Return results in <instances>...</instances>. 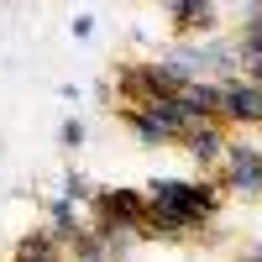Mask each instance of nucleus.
I'll return each mask as SVG.
<instances>
[{
  "mask_svg": "<svg viewBox=\"0 0 262 262\" xmlns=\"http://www.w3.org/2000/svg\"><path fill=\"white\" fill-rule=\"evenodd\" d=\"M226 163H231V189L236 194H262V152L226 142Z\"/></svg>",
  "mask_w": 262,
  "mask_h": 262,
  "instance_id": "obj_1",
  "label": "nucleus"
},
{
  "mask_svg": "<svg viewBox=\"0 0 262 262\" xmlns=\"http://www.w3.org/2000/svg\"><path fill=\"white\" fill-rule=\"evenodd\" d=\"M179 105L189 121H215L226 105V84H184L179 90Z\"/></svg>",
  "mask_w": 262,
  "mask_h": 262,
  "instance_id": "obj_2",
  "label": "nucleus"
},
{
  "mask_svg": "<svg viewBox=\"0 0 262 262\" xmlns=\"http://www.w3.org/2000/svg\"><path fill=\"white\" fill-rule=\"evenodd\" d=\"M221 111L231 121H262V84H252V79L226 84V105H221Z\"/></svg>",
  "mask_w": 262,
  "mask_h": 262,
  "instance_id": "obj_3",
  "label": "nucleus"
},
{
  "mask_svg": "<svg viewBox=\"0 0 262 262\" xmlns=\"http://www.w3.org/2000/svg\"><path fill=\"white\" fill-rule=\"evenodd\" d=\"M184 142H189V152H194L200 163L226 158V137H221V126H215V121H194V126L184 131Z\"/></svg>",
  "mask_w": 262,
  "mask_h": 262,
  "instance_id": "obj_4",
  "label": "nucleus"
},
{
  "mask_svg": "<svg viewBox=\"0 0 262 262\" xmlns=\"http://www.w3.org/2000/svg\"><path fill=\"white\" fill-rule=\"evenodd\" d=\"M16 262H58V242L53 231H27L16 247Z\"/></svg>",
  "mask_w": 262,
  "mask_h": 262,
  "instance_id": "obj_5",
  "label": "nucleus"
},
{
  "mask_svg": "<svg viewBox=\"0 0 262 262\" xmlns=\"http://www.w3.org/2000/svg\"><path fill=\"white\" fill-rule=\"evenodd\" d=\"M168 16L179 27H215V6H205V0H173Z\"/></svg>",
  "mask_w": 262,
  "mask_h": 262,
  "instance_id": "obj_6",
  "label": "nucleus"
},
{
  "mask_svg": "<svg viewBox=\"0 0 262 262\" xmlns=\"http://www.w3.org/2000/svg\"><path fill=\"white\" fill-rule=\"evenodd\" d=\"M63 200L79 205V200H95V184L84 179V173H63Z\"/></svg>",
  "mask_w": 262,
  "mask_h": 262,
  "instance_id": "obj_7",
  "label": "nucleus"
},
{
  "mask_svg": "<svg viewBox=\"0 0 262 262\" xmlns=\"http://www.w3.org/2000/svg\"><path fill=\"white\" fill-rule=\"evenodd\" d=\"M58 137H63V147H79V142H84V121H63Z\"/></svg>",
  "mask_w": 262,
  "mask_h": 262,
  "instance_id": "obj_8",
  "label": "nucleus"
},
{
  "mask_svg": "<svg viewBox=\"0 0 262 262\" xmlns=\"http://www.w3.org/2000/svg\"><path fill=\"white\" fill-rule=\"evenodd\" d=\"M90 32H95V16H74V37L84 42V37H90Z\"/></svg>",
  "mask_w": 262,
  "mask_h": 262,
  "instance_id": "obj_9",
  "label": "nucleus"
},
{
  "mask_svg": "<svg viewBox=\"0 0 262 262\" xmlns=\"http://www.w3.org/2000/svg\"><path fill=\"white\" fill-rule=\"evenodd\" d=\"M242 262H262V247H247V252H242Z\"/></svg>",
  "mask_w": 262,
  "mask_h": 262,
  "instance_id": "obj_10",
  "label": "nucleus"
}]
</instances>
